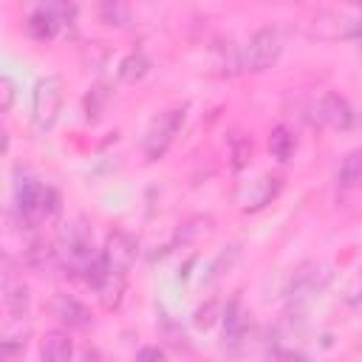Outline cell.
<instances>
[{"label": "cell", "instance_id": "obj_1", "mask_svg": "<svg viewBox=\"0 0 362 362\" xmlns=\"http://www.w3.org/2000/svg\"><path fill=\"white\" fill-rule=\"evenodd\" d=\"M59 107H62V79L59 76L40 79L34 88V113H31L34 130L37 133L51 130L59 116Z\"/></svg>", "mask_w": 362, "mask_h": 362}, {"label": "cell", "instance_id": "obj_2", "mask_svg": "<svg viewBox=\"0 0 362 362\" xmlns=\"http://www.w3.org/2000/svg\"><path fill=\"white\" fill-rule=\"evenodd\" d=\"M280 34L274 28H260L252 34L246 51H243V71H266L280 57Z\"/></svg>", "mask_w": 362, "mask_h": 362}, {"label": "cell", "instance_id": "obj_3", "mask_svg": "<svg viewBox=\"0 0 362 362\" xmlns=\"http://www.w3.org/2000/svg\"><path fill=\"white\" fill-rule=\"evenodd\" d=\"M181 124H184V107L167 110V113H161L150 124V130L144 136V153H147L150 161H156V158H161L167 153V147L173 144V139H175V133H178Z\"/></svg>", "mask_w": 362, "mask_h": 362}, {"label": "cell", "instance_id": "obj_4", "mask_svg": "<svg viewBox=\"0 0 362 362\" xmlns=\"http://www.w3.org/2000/svg\"><path fill=\"white\" fill-rule=\"evenodd\" d=\"M311 34L322 37V40H351L362 34V23L337 11H320L311 20Z\"/></svg>", "mask_w": 362, "mask_h": 362}, {"label": "cell", "instance_id": "obj_5", "mask_svg": "<svg viewBox=\"0 0 362 362\" xmlns=\"http://www.w3.org/2000/svg\"><path fill=\"white\" fill-rule=\"evenodd\" d=\"M136 255H139V243H136L133 235H127V232H110L107 235V243L102 249V257H105V266L110 272L127 274V269L133 266Z\"/></svg>", "mask_w": 362, "mask_h": 362}, {"label": "cell", "instance_id": "obj_6", "mask_svg": "<svg viewBox=\"0 0 362 362\" xmlns=\"http://www.w3.org/2000/svg\"><path fill=\"white\" fill-rule=\"evenodd\" d=\"M317 122L328 124L334 130H348L354 124V110L339 93H325L317 102Z\"/></svg>", "mask_w": 362, "mask_h": 362}, {"label": "cell", "instance_id": "obj_7", "mask_svg": "<svg viewBox=\"0 0 362 362\" xmlns=\"http://www.w3.org/2000/svg\"><path fill=\"white\" fill-rule=\"evenodd\" d=\"M328 280H331V269H328V266H322V263H308V266H303L300 272H294L288 294H291V297L317 294V291H322V288L328 286Z\"/></svg>", "mask_w": 362, "mask_h": 362}, {"label": "cell", "instance_id": "obj_8", "mask_svg": "<svg viewBox=\"0 0 362 362\" xmlns=\"http://www.w3.org/2000/svg\"><path fill=\"white\" fill-rule=\"evenodd\" d=\"M48 308H51L54 320L62 322L65 328H85V325H90V311L76 297H71V294H54Z\"/></svg>", "mask_w": 362, "mask_h": 362}, {"label": "cell", "instance_id": "obj_9", "mask_svg": "<svg viewBox=\"0 0 362 362\" xmlns=\"http://www.w3.org/2000/svg\"><path fill=\"white\" fill-rule=\"evenodd\" d=\"M28 300H31V297H28V286H25L23 280H17L11 269H6V272H3V303H6V308H8V314H11L14 320L25 317Z\"/></svg>", "mask_w": 362, "mask_h": 362}, {"label": "cell", "instance_id": "obj_10", "mask_svg": "<svg viewBox=\"0 0 362 362\" xmlns=\"http://www.w3.org/2000/svg\"><path fill=\"white\" fill-rule=\"evenodd\" d=\"M221 317H223V339H226V345H229V348H232V345H240V342L246 339V334H249V320H246V314H243L240 300H238V297L229 300L226 308L221 311Z\"/></svg>", "mask_w": 362, "mask_h": 362}, {"label": "cell", "instance_id": "obj_11", "mask_svg": "<svg viewBox=\"0 0 362 362\" xmlns=\"http://www.w3.org/2000/svg\"><path fill=\"white\" fill-rule=\"evenodd\" d=\"M74 354V342L68 331H48L42 337V359L48 362H68Z\"/></svg>", "mask_w": 362, "mask_h": 362}, {"label": "cell", "instance_id": "obj_12", "mask_svg": "<svg viewBox=\"0 0 362 362\" xmlns=\"http://www.w3.org/2000/svg\"><path fill=\"white\" fill-rule=\"evenodd\" d=\"M96 14L105 25H113V28H127L130 20H133V11H130L127 0H99Z\"/></svg>", "mask_w": 362, "mask_h": 362}, {"label": "cell", "instance_id": "obj_13", "mask_svg": "<svg viewBox=\"0 0 362 362\" xmlns=\"http://www.w3.org/2000/svg\"><path fill=\"white\" fill-rule=\"evenodd\" d=\"M93 291H96V297L105 308H116L122 303V294H124V274L107 269V274L99 280V286Z\"/></svg>", "mask_w": 362, "mask_h": 362}, {"label": "cell", "instance_id": "obj_14", "mask_svg": "<svg viewBox=\"0 0 362 362\" xmlns=\"http://www.w3.org/2000/svg\"><path fill=\"white\" fill-rule=\"evenodd\" d=\"M59 28H62V25L57 23V17H54L51 11H45L42 6H40L37 11H31V17H28V23H25V31H28L34 40H51Z\"/></svg>", "mask_w": 362, "mask_h": 362}, {"label": "cell", "instance_id": "obj_15", "mask_svg": "<svg viewBox=\"0 0 362 362\" xmlns=\"http://www.w3.org/2000/svg\"><path fill=\"white\" fill-rule=\"evenodd\" d=\"M339 184L342 187H362V150H351L339 164Z\"/></svg>", "mask_w": 362, "mask_h": 362}, {"label": "cell", "instance_id": "obj_16", "mask_svg": "<svg viewBox=\"0 0 362 362\" xmlns=\"http://www.w3.org/2000/svg\"><path fill=\"white\" fill-rule=\"evenodd\" d=\"M147 71H150V59H147L144 54H139V51L127 54V57L122 59V65H119V76H122L124 82H139V79L147 76Z\"/></svg>", "mask_w": 362, "mask_h": 362}, {"label": "cell", "instance_id": "obj_17", "mask_svg": "<svg viewBox=\"0 0 362 362\" xmlns=\"http://www.w3.org/2000/svg\"><path fill=\"white\" fill-rule=\"evenodd\" d=\"M294 147H297V141H294V136H291V130L288 127H274L272 130V136H269V150H272V156L274 158H280V161H288L291 158V153H294Z\"/></svg>", "mask_w": 362, "mask_h": 362}, {"label": "cell", "instance_id": "obj_18", "mask_svg": "<svg viewBox=\"0 0 362 362\" xmlns=\"http://www.w3.org/2000/svg\"><path fill=\"white\" fill-rule=\"evenodd\" d=\"M23 260H25V266H31V269H45V266L54 260V249H51L45 240H34V243L25 249Z\"/></svg>", "mask_w": 362, "mask_h": 362}, {"label": "cell", "instance_id": "obj_19", "mask_svg": "<svg viewBox=\"0 0 362 362\" xmlns=\"http://www.w3.org/2000/svg\"><path fill=\"white\" fill-rule=\"evenodd\" d=\"M238 255H240V249L238 246H226L215 260H212V266H209V274H206V283H212V280H218L223 272H229L232 266H235V260H238Z\"/></svg>", "mask_w": 362, "mask_h": 362}, {"label": "cell", "instance_id": "obj_20", "mask_svg": "<svg viewBox=\"0 0 362 362\" xmlns=\"http://www.w3.org/2000/svg\"><path fill=\"white\" fill-rule=\"evenodd\" d=\"M249 153H252V141L243 139V136H235V139H232V158H235L232 164H235L238 170L249 161Z\"/></svg>", "mask_w": 362, "mask_h": 362}, {"label": "cell", "instance_id": "obj_21", "mask_svg": "<svg viewBox=\"0 0 362 362\" xmlns=\"http://www.w3.org/2000/svg\"><path fill=\"white\" fill-rule=\"evenodd\" d=\"M215 317H221V314H218V300H209L206 305H201V308L195 311V325H198V328H209V325L215 322Z\"/></svg>", "mask_w": 362, "mask_h": 362}, {"label": "cell", "instance_id": "obj_22", "mask_svg": "<svg viewBox=\"0 0 362 362\" xmlns=\"http://www.w3.org/2000/svg\"><path fill=\"white\" fill-rule=\"evenodd\" d=\"M161 337H164L170 345H175V348L184 345V334H181V328H175V325L167 320V314H161Z\"/></svg>", "mask_w": 362, "mask_h": 362}, {"label": "cell", "instance_id": "obj_23", "mask_svg": "<svg viewBox=\"0 0 362 362\" xmlns=\"http://www.w3.org/2000/svg\"><path fill=\"white\" fill-rule=\"evenodd\" d=\"M3 110H11V105H14V82L8 79V76H3Z\"/></svg>", "mask_w": 362, "mask_h": 362}, {"label": "cell", "instance_id": "obj_24", "mask_svg": "<svg viewBox=\"0 0 362 362\" xmlns=\"http://www.w3.org/2000/svg\"><path fill=\"white\" fill-rule=\"evenodd\" d=\"M136 359H139V362H144V359H158V362H161V359H164V351H161L158 345H150V348H141V351L136 354Z\"/></svg>", "mask_w": 362, "mask_h": 362}, {"label": "cell", "instance_id": "obj_25", "mask_svg": "<svg viewBox=\"0 0 362 362\" xmlns=\"http://www.w3.org/2000/svg\"><path fill=\"white\" fill-rule=\"evenodd\" d=\"M351 3H354V6H362V0H351Z\"/></svg>", "mask_w": 362, "mask_h": 362}]
</instances>
